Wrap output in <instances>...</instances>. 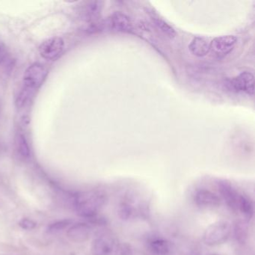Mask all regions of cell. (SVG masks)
<instances>
[{
	"instance_id": "obj_7",
	"label": "cell",
	"mask_w": 255,
	"mask_h": 255,
	"mask_svg": "<svg viewBox=\"0 0 255 255\" xmlns=\"http://www.w3.org/2000/svg\"><path fill=\"white\" fill-rule=\"evenodd\" d=\"M108 25L114 31L120 32H131L133 26L130 19L122 12H115L109 17Z\"/></svg>"
},
{
	"instance_id": "obj_20",
	"label": "cell",
	"mask_w": 255,
	"mask_h": 255,
	"mask_svg": "<svg viewBox=\"0 0 255 255\" xmlns=\"http://www.w3.org/2000/svg\"><path fill=\"white\" fill-rule=\"evenodd\" d=\"M132 213H133V210L132 207L129 205L128 203L124 202L119 206V217L122 220H128L132 217Z\"/></svg>"
},
{
	"instance_id": "obj_17",
	"label": "cell",
	"mask_w": 255,
	"mask_h": 255,
	"mask_svg": "<svg viewBox=\"0 0 255 255\" xmlns=\"http://www.w3.org/2000/svg\"><path fill=\"white\" fill-rule=\"evenodd\" d=\"M72 221L70 220H60V221L55 222L49 224L47 228V232L50 234H56L60 233L64 229L71 224Z\"/></svg>"
},
{
	"instance_id": "obj_12",
	"label": "cell",
	"mask_w": 255,
	"mask_h": 255,
	"mask_svg": "<svg viewBox=\"0 0 255 255\" xmlns=\"http://www.w3.org/2000/svg\"><path fill=\"white\" fill-rule=\"evenodd\" d=\"M191 54L197 57H204L210 52V43L204 37H195L189 45Z\"/></svg>"
},
{
	"instance_id": "obj_13",
	"label": "cell",
	"mask_w": 255,
	"mask_h": 255,
	"mask_svg": "<svg viewBox=\"0 0 255 255\" xmlns=\"http://www.w3.org/2000/svg\"><path fill=\"white\" fill-rule=\"evenodd\" d=\"M103 8V2L100 1H92L85 5L82 9V17L86 21H96L100 17Z\"/></svg>"
},
{
	"instance_id": "obj_4",
	"label": "cell",
	"mask_w": 255,
	"mask_h": 255,
	"mask_svg": "<svg viewBox=\"0 0 255 255\" xmlns=\"http://www.w3.org/2000/svg\"><path fill=\"white\" fill-rule=\"evenodd\" d=\"M237 43V38L234 35L215 37L210 42V51L219 57H223L233 50Z\"/></svg>"
},
{
	"instance_id": "obj_19",
	"label": "cell",
	"mask_w": 255,
	"mask_h": 255,
	"mask_svg": "<svg viewBox=\"0 0 255 255\" xmlns=\"http://www.w3.org/2000/svg\"><path fill=\"white\" fill-rule=\"evenodd\" d=\"M17 149L24 158H30V149L28 142L24 135H20L17 138Z\"/></svg>"
},
{
	"instance_id": "obj_5",
	"label": "cell",
	"mask_w": 255,
	"mask_h": 255,
	"mask_svg": "<svg viewBox=\"0 0 255 255\" xmlns=\"http://www.w3.org/2000/svg\"><path fill=\"white\" fill-rule=\"evenodd\" d=\"M64 47V42L63 38L52 37L41 44L39 47V52L45 60H53L61 54Z\"/></svg>"
},
{
	"instance_id": "obj_1",
	"label": "cell",
	"mask_w": 255,
	"mask_h": 255,
	"mask_svg": "<svg viewBox=\"0 0 255 255\" xmlns=\"http://www.w3.org/2000/svg\"><path fill=\"white\" fill-rule=\"evenodd\" d=\"M106 201V195L103 191L99 190L84 191L75 196V209L80 217L92 219L96 217Z\"/></svg>"
},
{
	"instance_id": "obj_16",
	"label": "cell",
	"mask_w": 255,
	"mask_h": 255,
	"mask_svg": "<svg viewBox=\"0 0 255 255\" xmlns=\"http://www.w3.org/2000/svg\"><path fill=\"white\" fill-rule=\"evenodd\" d=\"M151 20H152L153 23H154L156 27H157L158 30H160L164 34L168 36L170 38H173V37H175V30H174L169 24H167L165 21H164L163 20L159 18V17H155V16L151 17Z\"/></svg>"
},
{
	"instance_id": "obj_9",
	"label": "cell",
	"mask_w": 255,
	"mask_h": 255,
	"mask_svg": "<svg viewBox=\"0 0 255 255\" xmlns=\"http://www.w3.org/2000/svg\"><path fill=\"white\" fill-rule=\"evenodd\" d=\"M91 227L86 223H79L72 224L67 230V237L74 243H83L90 237Z\"/></svg>"
},
{
	"instance_id": "obj_2",
	"label": "cell",
	"mask_w": 255,
	"mask_h": 255,
	"mask_svg": "<svg viewBox=\"0 0 255 255\" xmlns=\"http://www.w3.org/2000/svg\"><path fill=\"white\" fill-rule=\"evenodd\" d=\"M231 232L230 224L226 221L217 222L207 227L204 232V241L208 246L223 244L228 240Z\"/></svg>"
},
{
	"instance_id": "obj_6",
	"label": "cell",
	"mask_w": 255,
	"mask_h": 255,
	"mask_svg": "<svg viewBox=\"0 0 255 255\" xmlns=\"http://www.w3.org/2000/svg\"><path fill=\"white\" fill-rule=\"evenodd\" d=\"M254 75L250 72H243L238 76L230 80V85L231 89L237 92H245L248 95H254Z\"/></svg>"
},
{
	"instance_id": "obj_15",
	"label": "cell",
	"mask_w": 255,
	"mask_h": 255,
	"mask_svg": "<svg viewBox=\"0 0 255 255\" xmlns=\"http://www.w3.org/2000/svg\"><path fill=\"white\" fill-rule=\"evenodd\" d=\"M237 208L246 218L251 219L254 215V204L252 200L247 196H239Z\"/></svg>"
},
{
	"instance_id": "obj_18",
	"label": "cell",
	"mask_w": 255,
	"mask_h": 255,
	"mask_svg": "<svg viewBox=\"0 0 255 255\" xmlns=\"http://www.w3.org/2000/svg\"><path fill=\"white\" fill-rule=\"evenodd\" d=\"M235 238L240 243H244L247 240L248 230L243 223H239L236 224L234 228Z\"/></svg>"
},
{
	"instance_id": "obj_22",
	"label": "cell",
	"mask_w": 255,
	"mask_h": 255,
	"mask_svg": "<svg viewBox=\"0 0 255 255\" xmlns=\"http://www.w3.org/2000/svg\"><path fill=\"white\" fill-rule=\"evenodd\" d=\"M121 251H122V253L121 255H132V250L129 249V247L126 248L124 246L123 248L121 249Z\"/></svg>"
},
{
	"instance_id": "obj_14",
	"label": "cell",
	"mask_w": 255,
	"mask_h": 255,
	"mask_svg": "<svg viewBox=\"0 0 255 255\" xmlns=\"http://www.w3.org/2000/svg\"><path fill=\"white\" fill-rule=\"evenodd\" d=\"M149 249L156 255H167L169 254L171 246L166 240L154 239L149 242Z\"/></svg>"
},
{
	"instance_id": "obj_11",
	"label": "cell",
	"mask_w": 255,
	"mask_h": 255,
	"mask_svg": "<svg viewBox=\"0 0 255 255\" xmlns=\"http://www.w3.org/2000/svg\"><path fill=\"white\" fill-rule=\"evenodd\" d=\"M194 202L204 208L217 207L221 204V199L217 194L207 190H201L194 195Z\"/></svg>"
},
{
	"instance_id": "obj_8",
	"label": "cell",
	"mask_w": 255,
	"mask_h": 255,
	"mask_svg": "<svg viewBox=\"0 0 255 255\" xmlns=\"http://www.w3.org/2000/svg\"><path fill=\"white\" fill-rule=\"evenodd\" d=\"M218 188L227 205L231 210H237L239 196L233 185L229 181H221L218 183Z\"/></svg>"
},
{
	"instance_id": "obj_21",
	"label": "cell",
	"mask_w": 255,
	"mask_h": 255,
	"mask_svg": "<svg viewBox=\"0 0 255 255\" xmlns=\"http://www.w3.org/2000/svg\"><path fill=\"white\" fill-rule=\"evenodd\" d=\"M19 225L21 226L24 230H31L35 228L37 224L30 219H23L19 223Z\"/></svg>"
},
{
	"instance_id": "obj_3",
	"label": "cell",
	"mask_w": 255,
	"mask_h": 255,
	"mask_svg": "<svg viewBox=\"0 0 255 255\" xmlns=\"http://www.w3.org/2000/svg\"><path fill=\"white\" fill-rule=\"evenodd\" d=\"M47 76V70L39 63L30 65L24 73V87L22 89L34 95L36 89H38L44 83Z\"/></svg>"
},
{
	"instance_id": "obj_10",
	"label": "cell",
	"mask_w": 255,
	"mask_h": 255,
	"mask_svg": "<svg viewBox=\"0 0 255 255\" xmlns=\"http://www.w3.org/2000/svg\"><path fill=\"white\" fill-rule=\"evenodd\" d=\"M115 249V243L110 237L102 235L92 242V253L93 255H111Z\"/></svg>"
},
{
	"instance_id": "obj_23",
	"label": "cell",
	"mask_w": 255,
	"mask_h": 255,
	"mask_svg": "<svg viewBox=\"0 0 255 255\" xmlns=\"http://www.w3.org/2000/svg\"><path fill=\"white\" fill-rule=\"evenodd\" d=\"M5 56V51L2 46L0 45V60H3L4 57Z\"/></svg>"
}]
</instances>
